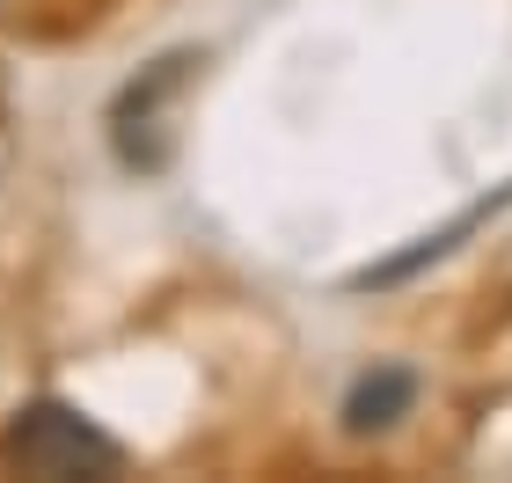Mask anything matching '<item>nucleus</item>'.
<instances>
[{
    "mask_svg": "<svg viewBox=\"0 0 512 483\" xmlns=\"http://www.w3.org/2000/svg\"><path fill=\"white\" fill-rule=\"evenodd\" d=\"M0 454H8V469L52 476V483H66V476H118V469H125V447L110 440L96 418H81L74 403H52V396L30 403V410L8 425Z\"/></svg>",
    "mask_w": 512,
    "mask_h": 483,
    "instance_id": "nucleus-1",
    "label": "nucleus"
},
{
    "mask_svg": "<svg viewBox=\"0 0 512 483\" xmlns=\"http://www.w3.org/2000/svg\"><path fill=\"white\" fill-rule=\"evenodd\" d=\"M410 403H417L410 366H374V374H359L352 396H344V425L352 432H388L395 418H410Z\"/></svg>",
    "mask_w": 512,
    "mask_h": 483,
    "instance_id": "nucleus-2",
    "label": "nucleus"
}]
</instances>
